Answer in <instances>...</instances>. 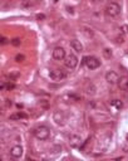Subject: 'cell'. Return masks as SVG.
Segmentation results:
<instances>
[{
  "mask_svg": "<svg viewBox=\"0 0 128 161\" xmlns=\"http://www.w3.org/2000/svg\"><path fill=\"white\" fill-rule=\"evenodd\" d=\"M34 135H35V137L38 140L44 141V140H46L50 136V130L46 126H39L35 131H34Z\"/></svg>",
  "mask_w": 128,
  "mask_h": 161,
  "instance_id": "cell-1",
  "label": "cell"
},
{
  "mask_svg": "<svg viewBox=\"0 0 128 161\" xmlns=\"http://www.w3.org/2000/svg\"><path fill=\"white\" fill-rule=\"evenodd\" d=\"M105 13L109 16H113L114 18V16L119 15V13H121V5L117 4V3H114V1L108 3V5L105 6Z\"/></svg>",
  "mask_w": 128,
  "mask_h": 161,
  "instance_id": "cell-2",
  "label": "cell"
},
{
  "mask_svg": "<svg viewBox=\"0 0 128 161\" xmlns=\"http://www.w3.org/2000/svg\"><path fill=\"white\" fill-rule=\"evenodd\" d=\"M84 61H85L84 64L87 66L89 69H96V68H98V67L101 66V62L98 61L96 57H85Z\"/></svg>",
  "mask_w": 128,
  "mask_h": 161,
  "instance_id": "cell-3",
  "label": "cell"
},
{
  "mask_svg": "<svg viewBox=\"0 0 128 161\" xmlns=\"http://www.w3.org/2000/svg\"><path fill=\"white\" fill-rule=\"evenodd\" d=\"M49 76L53 80H55V82H59V80H63L64 78H65V73L60 69H52Z\"/></svg>",
  "mask_w": 128,
  "mask_h": 161,
  "instance_id": "cell-4",
  "label": "cell"
},
{
  "mask_svg": "<svg viewBox=\"0 0 128 161\" xmlns=\"http://www.w3.org/2000/svg\"><path fill=\"white\" fill-rule=\"evenodd\" d=\"M53 58L55 61H62V59L65 58V50H64L62 47H55L53 49V53H52Z\"/></svg>",
  "mask_w": 128,
  "mask_h": 161,
  "instance_id": "cell-5",
  "label": "cell"
},
{
  "mask_svg": "<svg viewBox=\"0 0 128 161\" xmlns=\"http://www.w3.org/2000/svg\"><path fill=\"white\" fill-rule=\"evenodd\" d=\"M65 66L68 68H75L77 64H78V58H77L74 54H68L65 56Z\"/></svg>",
  "mask_w": 128,
  "mask_h": 161,
  "instance_id": "cell-6",
  "label": "cell"
},
{
  "mask_svg": "<svg viewBox=\"0 0 128 161\" xmlns=\"http://www.w3.org/2000/svg\"><path fill=\"white\" fill-rule=\"evenodd\" d=\"M105 79H107V82L110 83V84H114V83H118V74H117V72H114V71H109L108 73L105 74Z\"/></svg>",
  "mask_w": 128,
  "mask_h": 161,
  "instance_id": "cell-7",
  "label": "cell"
},
{
  "mask_svg": "<svg viewBox=\"0 0 128 161\" xmlns=\"http://www.w3.org/2000/svg\"><path fill=\"white\" fill-rule=\"evenodd\" d=\"M118 87L122 91H128V77L127 76H122L118 79Z\"/></svg>",
  "mask_w": 128,
  "mask_h": 161,
  "instance_id": "cell-8",
  "label": "cell"
},
{
  "mask_svg": "<svg viewBox=\"0 0 128 161\" xmlns=\"http://www.w3.org/2000/svg\"><path fill=\"white\" fill-rule=\"evenodd\" d=\"M21 154H23V147H21L20 145H15V146L10 150V155L13 156V157H15V159L20 157Z\"/></svg>",
  "mask_w": 128,
  "mask_h": 161,
  "instance_id": "cell-9",
  "label": "cell"
},
{
  "mask_svg": "<svg viewBox=\"0 0 128 161\" xmlns=\"http://www.w3.org/2000/svg\"><path fill=\"white\" fill-rule=\"evenodd\" d=\"M70 45H72V48H73L75 52H78V53H80L83 50V45H82V43H80L79 40H77V39H73L70 42Z\"/></svg>",
  "mask_w": 128,
  "mask_h": 161,
  "instance_id": "cell-10",
  "label": "cell"
},
{
  "mask_svg": "<svg viewBox=\"0 0 128 161\" xmlns=\"http://www.w3.org/2000/svg\"><path fill=\"white\" fill-rule=\"evenodd\" d=\"M80 145V137L78 135H73V136H70V146L72 147H78Z\"/></svg>",
  "mask_w": 128,
  "mask_h": 161,
  "instance_id": "cell-11",
  "label": "cell"
},
{
  "mask_svg": "<svg viewBox=\"0 0 128 161\" xmlns=\"http://www.w3.org/2000/svg\"><path fill=\"white\" fill-rule=\"evenodd\" d=\"M28 116L23 112H18V113H14V115L10 116V120H20V118H27Z\"/></svg>",
  "mask_w": 128,
  "mask_h": 161,
  "instance_id": "cell-12",
  "label": "cell"
},
{
  "mask_svg": "<svg viewBox=\"0 0 128 161\" xmlns=\"http://www.w3.org/2000/svg\"><path fill=\"white\" fill-rule=\"evenodd\" d=\"M32 5H33L32 0H21V6L27 8V6H32Z\"/></svg>",
  "mask_w": 128,
  "mask_h": 161,
  "instance_id": "cell-13",
  "label": "cell"
},
{
  "mask_svg": "<svg viewBox=\"0 0 128 161\" xmlns=\"http://www.w3.org/2000/svg\"><path fill=\"white\" fill-rule=\"evenodd\" d=\"M19 77V72H11V73L8 74V78L9 79H16Z\"/></svg>",
  "mask_w": 128,
  "mask_h": 161,
  "instance_id": "cell-14",
  "label": "cell"
},
{
  "mask_svg": "<svg viewBox=\"0 0 128 161\" xmlns=\"http://www.w3.org/2000/svg\"><path fill=\"white\" fill-rule=\"evenodd\" d=\"M103 56H104L105 58H110V57H112V50L108 49V48H105V49L103 50Z\"/></svg>",
  "mask_w": 128,
  "mask_h": 161,
  "instance_id": "cell-15",
  "label": "cell"
},
{
  "mask_svg": "<svg viewBox=\"0 0 128 161\" xmlns=\"http://www.w3.org/2000/svg\"><path fill=\"white\" fill-rule=\"evenodd\" d=\"M112 105L114 106V107H117V108H122V102L119 100H114V101H112Z\"/></svg>",
  "mask_w": 128,
  "mask_h": 161,
  "instance_id": "cell-16",
  "label": "cell"
},
{
  "mask_svg": "<svg viewBox=\"0 0 128 161\" xmlns=\"http://www.w3.org/2000/svg\"><path fill=\"white\" fill-rule=\"evenodd\" d=\"M87 93H89V95H94V93H96V87L92 86V84H89V87L87 88Z\"/></svg>",
  "mask_w": 128,
  "mask_h": 161,
  "instance_id": "cell-17",
  "label": "cell"
},
{
  "mask_svg": "<svg viewBox=\"0 0 128 161\" xmlns=\"http://www.w3.org/2000/svg\"><path fill=\"white\" fill-rule=\"evenodd\" d=\"M15 61L19 62V63H21V62L25 61V57L23 56V54H16V56H15Z\"/></svg>",
  "mask_w": 128,
  "mask_h": 161,
  "instance_id": "cell-18",
  "label": "cell"
},
{
  "mask_svg": "<svg viewBox=\"0 0 128 161\" xmlns=\"http://www.w3.org/2000/svg\"><path fill=\"white\" fill-rule=\"evenodd\" d=\"M10 43L14 45V47H19V45H20V39H19V38H14V39H13Z\"/></svg>",
  "mask_w": 128,
  "mask_h": 161,
  "instance_id": "cell-19",
  "label": "cell"
},
{
  "mask_svg": "<svg viewBox=\"0 0 128 161\" xmlns=\"http://www.w3.org/2000/svg\"><path fill=\"white\" fill-rule=\"evenodd\" d=\"M9 43V39H8V38H5V37H1L0 38V44L1 45H5V44H8Z\"/></svg>",
  "mask_w": 128,
  "mask_h": 161,
  "instance_id": "cell-20",
  "label": "cell"
},
{
  "mask_svg": "<svg viewBox=\"0 0 128 161\" xmlns=\"http://www.w3.org/2000/svg\"><path fill=\"white\" fill-rule=\"evenodd\" d=\"M14 88H15V84H13V83H6L5 84V90H8V91H9V90H14Z\"/></svg>",
  "mask_w": 128,
  "mask_h": 161,
  "instance_id": "cell-21",
  "label": "cell"
},
{
  "mask_svg": "<svg viewBox=\"0 0 128 161\" xmlns=\"http://www.w3.org/2000/svg\"><path fill=\"white\" fill-rule=\"evenodd\" d=\"M121 30H122L123 34H127V33H128V25H122V27H121Z\"/></svg>",
  "mask_w": 128,
  "mask_h": 161,
  "instance_id": "cell-22",
  "label": "cell"
},
{
  "mask_svg": "<svg viewBox=\"0 0 128 161\" xmlns=\"http://www.w3.org/2000/svg\"><path fill=\"white\" fill-rule=\"evenodd\" d=\"M54 151V154H59V152H60V150H62V147L60 146H54V149H53Z\"/></svg>",
  "mask_w": 128,
  "mask_h": 161,
  "instance_id": "cell-23",
  "label": "cell"
},
{
  "mask_svg": "<svg viewBox=\"0 0 128 161\" xmlns=\"http://www.w3.org/2000/svg\"><path fill=\"white\" fill-rule=\"evenodd\" d=\"M37 19L38 20H45V15L44 14H38L37 15Z\"/></svg>",
  "mask_w": 128,
  "mask_h": 161,
  "instance_id": "cell-24",
  "label": "cell"
},
{
  "mask_svg": "<svg viewBox=\"0 0 128 161\" xmlns=\"http://www.w3.org/2000/svg\"><path fill=\"white\" fill-rule=\"evenodd\" d=\"M41 106H43V107H44V108H49V103L48 102H46V101H41Z\"/></svg>",
  "mask_w": 128,
  "mask_h": 161,
  "instance_id": "cell-25",
  "label": "cell"
},
{
  "mask_svg": "<svg viewBox=\"0 0 128 161\" xmlns=\"http://www.w3.org/2000/svg\"><path fill=\"white\" fill-rule=\"evenodd\" d=\"M116 42H117V43H123V38H122V37L117 38V40H116Z\"/></svg>",
  "mask_w": 128,
  "mask_h": 161,
  "instance_id": "cell-26",
  "label": "cell"
},
{
  "mask_svg": "<svg viewBox=\"0 0 128 161\" xmlns=\"http://www.w3.org/2000/svg\"><path fill=\"white\" fill-rule=\"evenodd\" d=\"M123 151H124V152H128V143L123 146Z\"/></svg>",
  "mask_w": 128,
  "mask_h": 161,
  "instance_id": "cell-27",
  "label": "cell"
}]
</instances>
